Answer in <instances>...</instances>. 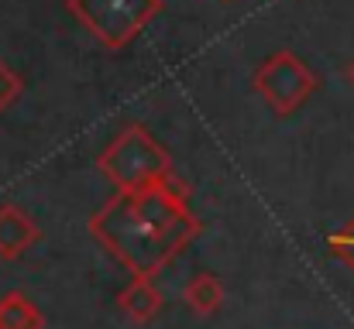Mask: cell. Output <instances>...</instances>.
Wrapping results in <instances>:
<instances>
[{
    "label": "cell",
    "instance_id": "cell-6",
    "mask_svg": "<svg viewBox=\"0 0 354 329\" xmlns=\"http://www.w3.org/2000/svg\"><path fill=\"white\" fill-rule=\"evenodd\" d=\"M118 306L131 323H151V319L162 312L165 299H162L155 278H148V275H134V278L120 288Z\"/></svg>",
    "mask_w": 354,
    "mask_h": 329
},
{
    "label": "cell",
    "instance_id": "cell-1",
    "mask_svg": "<svg viewBox=\"0 0 354 329\" xmlns=\"http://www.w3.org/2000/svg\"><path fill=\"white\" fill-rule=\"evenodd\" d=\"M203 223L189 206L183 182L165 179L141 189H118L93 217L90 237L131 275H162L196 237Z\"/></svg>",
    "mask_w": 354,
    "mask_h": 329
},
{
    "label": "cell",
    "instance_id": "cell-3",
    "mask_svg": "<svg viewBox=\"0 0 354 329\" xmlns=\"http://www.w3.org/2000/svg\"><path fill=\"white\" fill-rule=\"evenodd\" d=\"M251 86L275 117H292L313 100L320 79L303 55H296L292 48H279L258 62V69L251 72Z\"/></svg>",
    "mask_w": 354,
    "mask_h": 329
},
{
    "label": "cell",
    "instance_id": "cell-5",
    "mask_svg": "<svg viewBox=\"0 0 354 329\" xmlns=\"http://www.w3.org/2000/svg\"><path fill=\"white\" fill-rule=\"evenodd\" d=\"M41 240V226L17 203L0 206V261H21Z\"/></svg>",
    "mask_w": 354,
    "mask_h": 329
},
{
    "label": "cell",
    "instance_id": "cell-12",
    "mask_svg": "<svg viewBox=\"0 0 354 329\" xmlns=\"http://www.w3.org/2000/svg\"><path fill=\"white\" fill-rule=\"evenodd\" d=\"M221 3H231V0H221Z\"/></svg>",
    "mask_w": 354,
    "mask_h": 329
},
{
    "label": "cell",
    "instance_id": "cell-9",
    "mask_svg": "<svg viewBox=\"0 0 354 329\" xmlns=\"http://www.w3.org/2000/svg\"><path fill=\"white\" fill-rule=\"evenodd\" d=\"M21 93H24V79H21V72L10 69V66L0 59V113H7V110L14 107V103L21 100Z\"/></svg>",
    "mask_w": 354,
    "mask_h": 329
},
{
    "label": "cell",
    "instance_id": "cell-10",
    "mask_svg": "<svg viewBox=\"0 0 354 329\" xmlns=\"http://www.w3.org/2000/svg\"><path fill=\"white\" fill-rule=\"evenodd\" d=\"M327 254L337 257L341 264H348L354 271V219L348 226H341V230H334V233L327 237Z\"/></svg>",
    "mask_w": 354,
    "mask_h": 329
},
{
    "label": "cell",
    "instance_id": "cell-7",
    "mask_svg": "<svg viewBox=\"0 0 354 329\" xmlns=\"http://www.w3.org/2000/svg\"><path fill=\"white\" fill-rule=\"evenodd\" d=\"M0 329H45V312L21 288L0 299Z\"/></svg>",
    "mask_w": 354,
    "mask_h": 329
},
{
    "label": "cell",
    "instance_id": "cell-4",
    "mask_svg": "<svg viewBox=\"0 0 354 329\" xmlns=\"http://www.w3.org/2000/svg\"><path fill=\"white\" fill-rule=\"evenodd\" d=\"M66 7L111 52L127 48L162 14V0H66Z\"/></svg>",
    "mask_w": 354,
    "mask_h": 329
},
{
    "label": "cell",
    "instance_id": "cell-2",
    "mask_svg": "<svg viewBox=\"0 0 354 329\" xmlns=\"http://www.w3.org/2000/svg\"><path fill=\"white\" fill-rule=\"evenodd\" d=\"M97 168L114 189H141L151 182L176 179L172 154L145 123H127L97 154Z\"/></svg>",
    "mask_w": 354,
    "mask_h": 329
},
{
    "label": "cell",
    "instance_id": "cell-11",
    "mask_svg": "<svg viewBox=\"0 0 354 329\" xmlns=\"http://www.w3.org/2000/svg\"><path fill=\"white\" fill-rule=\"evenodd\" d=\"M344 76H348V83H351V86H354V59H351V62H348V69H344Z\"/></svg>",
    "mask_w": 354,
    "mask_h": 329
},
{
    "label": "cell",
    "instance_id": "cell-8",
    "mask_svg": "<svg viewBox=\"0 0 354 329\" xmlns=\"http://www.w3.org/2000/svg\"><path fill=\"white\" fill-rule=\"evenodd\" d=\"M183 299H186L189 312H196V316H214V312L224 306V285H221V278H217L214 271H200L196 278L186 281Z\"/></svg>",
    "mask_w": 354,
    "mask_h": 329
}]
</instances>
